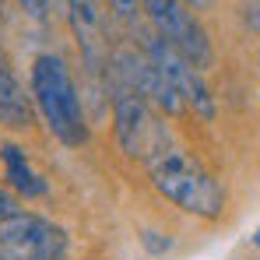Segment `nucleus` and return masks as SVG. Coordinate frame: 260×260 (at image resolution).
I'll return each instance as SVG.
<instances>
[{
    "mask_svg": "<svg viewBox=\"0 0 260 260\" xmlns=\"http://www.w3.org/2000/svg\"><path fill=\"white\" fill-rule=\"evenodd\" d=\"M144 246H148V250H151V253H166V250H169V246H173V239H169V236H166V239H162V236H158V232H144Z\"/></svg>",
    "mask_w": 260,
    "mask_h": 260,
    "instance_id": "nucleus-12",
    "label": "nucleus"
},
{
    "mask_svg": "<svg viewBox=\"0 0 260 260\" xmlns=\"http://www.w3.org/2000/svg\"><path fill=\"white\" fill-rule=\"evenodd\" d=\"M67 18L88 74L102 78L109 71V25H106L102 0H67Z\"/></svg>",
    "mask_w": 260,
    "mask_h": 260,
    "instance_id": "nucleus-7",
    "label": "nucleus"
},
{
    "mask_svg": "<svg viewBox=\"0 0 260 260\" xmlns=\"http://www.w3.org/2000/svg\"><path fill=\"white\" fill-rule=\"evenodd\" d=\"M32 102L43 113L46 127L53 130V137L60 144L81 148L88 141L81 95H78L74 78H71V71L60 56H53V53L36 56V63H32Z\"/></svg>",
    "mask_w": 260,
    "mask_h": 260,
    "instance_id": "nucleus-2",
    "label": "nucleus"
},
{
    "mask_svg": "<svg viewBox=\"0 0 260 260\" xmlns=\"http://www.w3.org/2000/svg\"><path fill=\"white\" fill-rule=\"evenodd\" d=\"M253 246H257V250H260V229H257V232H253Z\"/></svg>",
    "mask_w": 260,
    "mask_h": 260,
    "instance_id": "nucleus-16",
    "label": "nucleus"
},
{
    "mask_svg": "<svg viewBox=\"0 0 260 260\" xmlns=\"http://www.w3.org/2000/svg\"><path fill=\"white\" fill-rule=\"evenodd\" d=\"M144 56H148V60H151V67L166 78V85L176 91V99L183 102V109H193V113H197V116H204V120H211V116H215L211 88H208V81L201 78V71H197L183 53H176L166 39L151 36V39L144 43Z\"/></svg>",
    "mask_w": 260,
    "mask_h": 260,
    "instance_id": "nucleus-5",
    "label": "nucleus"
},
{
    "mask_svg": "<svg viewBox=\"0 0 260 260\" xmlns=\"http://www.w3.org/2000/svg\"><path fill=\"white\" fill-rule=\"evenodd\" d=\"M148 176H151V186L166 201H173L176 208H183L190 215L218 218L225 211V186L190 151H183L176 144L162 148L155 158H148Z\"/></svg>",
    "mask_w": 260,
    "mask_h": 260,
    "instance_id": "nucleus-1",
    "label": "nucleus"
},
{
    "mask_svg": "<svg viewBox=\"0 0 260 260\" xmlns=\"http://www.w3.org/2000/svg\"><path fill=\"white\" fill-rule=\"evenodd\" d=\"M18 215H25V211H21V204H18V197H14L11 190H4V186H0V225H4V221H14Z\"/></svg>",
    "mask_w": 260,
    "mask_h": 260,
    "instance_id": "nucleus-10",
    "label": "nucleus"
},
{
    "mask_svg": "<svg viewBox=\"0 0 260 260\" xmlns=\"http://www.w3.org/2000/svg\"><path fill=\"white\" fill-rule=\"evenodd\" d=\"M18 4H21L32 18H46V14H49V0H18Z\"/></svg>",
    "mask_w": 260,
    "mask_h": 260,
    "instance_id": "nucleus-14",
    "label": "nucleus"
},
{
    "mask_svg": "<svg viewBox=\"0 0 260 260\" xmlns=\"http://www.w3.org/2000/svg\"><path fill=\"white\" fill-rule=\"evenodd\" d=\"M243 21H246L253 32H260V0H250V4H243Z\"/></svg>",
    "mask_w": 260,
    "mask_h": 260,
    "instance_id": "nucleus-13",
    "label": "nucleus"
},
{
    "mask_svg": "<svg viewBox=\"0 0 260 260\" xmlns=\"http://www.w3.org/2000/svg\"><path fill=\"white\" fill-rule=\"evenodd\" d=\"M0 158H4L7 179H11V186H14L18 193H25V197H43L46 190H49L46 179L28 166V158H25V151H21L18 144H4V148H0Z\"/></svg>",
    "mask_w": 260,
    "mask_h": 260,
    "instance_id": "nucleus-9",
    "label": "nucleus"
},
{
    "mask_svg": "<svg viewBox=\"0 0 260 260\" xmlns=\"http://www.w3.org/2000/svg\"><path fill=\"white\" fill-rule=\"evenodd\" d=\"M0 253L11 260H67V232L25 211L0 225Z\"/></svg>",
    "mask_w": 260,
    "mask_h": 260,
    "instance_id": "nucleus-6",
    "label": "nucleus"
},
{
    "mask_svg": "<svg viewBox=\"0 0 260 260\" xmlns=\"http://www.w3.org/2000/svg\"><path fill=\"white\" fill-rule=\"evenodd\" d=\"M151 28L158 39L173 46L176 53H183L197 71L211 67V43H208V32L204 25L193 18V11L183 4V0H141Z\"/></svg>",
    "mask_w": 260,
    "mask_h": 260,
    "instance_id": "nucleus-4",
    "label": "nucleus"
},
{
    "mask_svg": "<svg viewBox=\"0 0 260 260\" xmlns=\"http://www.w3.org/2000/svg\"><path fill=\"white\" fill-rule=\"evenodd\" d=\"M106 4H109L113 14L123 18V21H134V18H137V0H106Z\"/></svg>",
    "mask_w": 260,
    "mask_h": 260,
    "instance_id": "nucleus-11",
    "label": "nucleus"
},
{
    "mask_svg": "<svg viewBox=\"0 0 260 260\" xmlns=\"http://www.w3.org/2000/svg\"><path fill=\"white\" fill-rule=\"evenodd\" d=\"M183 4H186V7H193V11H201V7H208L211 0H183Z\"/></svg>",
    "mask_w": 260,
    "mask_h": 260,
    "instance_id": "nucleus-15",
    "label": "nucleus"
},
{
    "mask_svg": "<svg viewBox=\"0 0 260 260\" xmlns=\"http://www.w3.org/2000/svg\"><path fill=\"white\" fill-rule=\"evenodd\" d=\"M0 260H11V257H7V253H0Z\"/></svg>",
    "mask_w": 260,
    "mask_h": 260,
    "instance_id": "nucleus-17",
    "label": "nucleus"
},
{
    "mask_svg": "<svg viewBox=\"0 0 260 260\" xmlns=\"http://www.w3.org/2000/svg\"><path fill=\"white\" fill-rule=\"evenodd\" d=\"M113 123H116V141L134 158H155L162 148H169V130L155 116V106L137 91L134 85L113 81Z\"/></svg>",
    "mask_w": 260,
    "mask_h": 260,
    "instance_id": "nucleus-3",
    "label": "nucleus"
},
{
    "mask_svg": "<svg viewBox=\"0 0 260 260\" xmlns=\"http://www.w3.org/2000/svg\"><path fill=\"white\" fill-rule=\"evenodd\" d=\"M32 116H36L32 95H25V88L14 78L7 56L0 53V123L11 130H25L32 127Z\"/></svg>",
    "mask_w": 260,
    "mask_h": 260,
    "instance_id": "nucleus-8",
    "label": "nucleus"
}]
</instances>
